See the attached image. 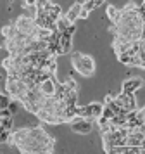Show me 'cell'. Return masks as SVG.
I'll return each instance as SVG.
<instances>
[{
  "instance_id": "cell-6",
  "label": "cell",
  "mask_w": 145,
  "mask_h": 154,
  "mask_svg": "<svg viewBox=\"0 0 145 154\" xmlns=\"http://www.w3.org/2000/svg\"><path fill=\"white\" fill-rule=\"evenodd\" d=\"M16 29H17V33L24 36H31L36 31V23H35V17H29V16H21L19 19L16 21Z\"/></svg>"
},
{
  "instance_id": "cell-9",
  "label": "cell",
  "mask_w": 145,
  "mask_h": 154,
  "mask_svg": "<svg viewBox=\"0 0 145 154\" xmlns=\"http://www.w3.org/2000/svg\"><path fill=\"white\" fill-rule=\"evenodd\" d=\"M142 87H143V80H142L140 76L128 78V80L123 83V92H124V94H130V95H133V94H135L138 88H142Z\"/></svg>"
},
{
  "instance_id": "cell-13",
  "label": "cell",
  "mask_w": 145,
  "mask_h": 154,
  "mask_svg": "<svg viewBox=\"0 0 145 154\" xmlns=\"http://www.w3.org/2000/svg\"><path fill=\"white\" fill-rule=\"evenodd\" d=\"M107 16H109V19L112 23H116L117 16H119V9L116 5H107Z\"/></svg>"
},
{
  "instance_id": "cell-14",
  "label": "cell",
  "mask_w": 145,
  "mask_h": 154,
  "mask_svg": "<svg viewBox=\"0 0 145 154\" xmlns=\"http://www.w3.org/2000/svg\"><path fill=\"white\" fill-rule=\"evenodd\" d=\"M64 85L68 87L69 90H74V92H78V85H76V82L73 80V78H69V80H68V82H66Z\"/></svg>"
},
{
  "instance_id": "cell-10",
  "label": "cell",
  "mask_w": 145,
  "mask_h": 154,
  "mask_svg": "<svg viewBox=\"0 0 145 154\" xmlns=\"http://www.w3.org/2000/svg\"><path fill=\"white\" fill-rule=\"evenodd\" d=\"M81 9H83V5L76 2L74 5H73V7L68 11V14H66V19H68L71 24H74V21L78 19V17H80V14H81Z\"/></svg>"
},
{
  "instance_id": "cell-15",
  "label": "cell",
  "mask_w": 145,
  "mask_h": 154,
  "mask_svg": "<svg viewBox=\"0 0 145 154\" xmlns=\"http://www.w3.org/2000/svg\"><path fill=\"white\" fill-rule=\"evenodd\" d=\"M24 4H26L28 7H36V4H38V0H26Z\"/></svg>"
},
{
  "instance_id": "cell-4",
  "label": "cell",
  "mask_w": 145,
  "mask_h": 154,
  "mask_svg": "<svg viewBox=\"0 0 145 154\" xmlns=\"http://www.w3.org/2000/svg\"><path fill=\"white\" fill-rule=\"evenodd\" d=\"M73 33H74V24H71L66 33H61L55 38V54L62 56V54H69L71 47H73Z\"/></svg>"
},
{
  "instance_id": "cell-2",
  "label": "cell",
  "mask_w": 145,
  "mask_h": 154,
  "mask_svg": "<svg viewBox=\"0 0 145 154\" xmlns=\"http://www.w3.org/2000/svg\"><path fill=\"white\" fill-rule=\"evenodd\" d=\"M71 63H73V68L85 78H90L95 73V61L90 56H86V54L74 52L71 56Z\"/></svg>"
},
{
  "instance_id": "cell-8",
  "label": "cell",
  "mask_w": 145,
  "mask_h": 154,
  "mask_svg": "<svg viewBox=\"0 0 145 154\" xmlns=\"http://www.w3.org/2000/svg\"><path fill=\"white\" fill-rule=\"evenodd\" d=\"M36 87H38V90L41 92V95H45V97H55L57 88H59V85H57V82H55L54 76L45 78V80L40 82Z\"/></svg>"
},
{
  "instance_id": "cell-5",
  "label": "cell",
  "mask_w": 145,
  "mask_h": 154,
  "mask_svg": "<svg viewBox=\"0 0 145 154\" xmlns=\"http://www.w3.org/2000/svg\"><path fill=\"white\" fill-rule=\"evenodd\" d=\"M102 114H104V104H100V102H92V104L78 107V116L88 118L92 121H97L98 118H102Z\"/></svg>"
},
{
  "instance_id": "cell-12",
  "label": "cell",
  "mask_w": 145,
  "mask_h": 154,
  "mask_svg": "<svg viewBox=\"0 0 145 154\" xmlns=\"http://www.w3.org/2000/svg\"><path fill=\"white\" fill-rule=\"evenodd\" d=\"M2 35H4L5 40H12L14 36L17 35V29H16V26H12V24H7V26L2 28Z\"/></svg>"
},
{
  "instance_id": "cell-7",
  "label": "cell",
  "mask_w": 145,
  "mask_h": 154,
  "mask_svg": "<svg viewBox=\"0 0 145 154\" xmlns=\"http://www.w3.org/2000/svg\"><path fill=\"white\" fill-rule=\"evenodd\" d=\"M69 125H71V130L74 133H81V135H88L93 130V121L88 118H81V116H76Z\"/></svg>"
},
{
  "instance_id": "cell-3",
  "label": "cell",
  "mask_w": 145,
  "mask_h": 154,
  "mask_svg": "<svg viewBox=\"0 0 145 154\" xmlns=\"http://www.w3.org/2000/svg\"><path fill=\"white\" fill-rule=\"evenodd\" d=\"M5 90H7V94H9V97H12L14 100H19V102H23L29 88L26 87V83H24L21 78H11V76H7V80H5Z\"/></svg>"
},
{
  "instance_id": "cell-11",
  "label": "cell",
  "mask_w": 145,
  "mask_h": 154,
  "mask_svg": "<svg viewBox=\"0 0 145 154\" xmlns=\"http://www.w3.org/2000/svg\"><path fill=\"white\" fill-rule=\"evenodd\" d=\"M69 26H71V23L66 19V16H61V17L55 21V33H57V35H61V33H66Z\"/></svg>"
},
{
  "instance_id": "cell-1",
  "label": "cell",
  "mask_w": 145,
  "mask_h": 154,
  "mask_svg": "<svg viewBox=\"0 0 145 154\" xmlns=\"http://www.w3.org/2000/svg\"><path fill=\"white\" fill-rule=\"evenodd\" d=\"M14 146L23 154H52L55 140L40 126H28L12 132Z\"/></svg>"
}]
</instances>
